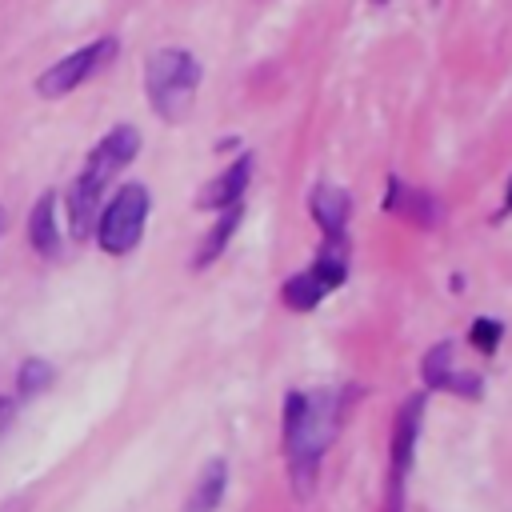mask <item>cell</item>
<instances>
[{"instance_id": "2", "label": "cell", "mask_w": 512, "mask_h": 512, "mask_svg": "<svg viewBox=\"0 0 512 512\" xmlns=\"http://www.w3.org/2000/svg\"><path fill=\"white\" fill-rule=\"evenodd\" d=\"M136 148H140V136H136V128H128V124L112 128V132L92 148L88 164L80 168V176H76V184H72V192H68V220H72V232H76V236H92L96 216H100L104 188H108V180L136 156Z\"/></svg>"}, {"instance_id": "12", "label": "cell", "mask_w": 512, "mask_h": 512, "mask_svg": "<svg viewBox=\"0 0 512 512\" xmlns=\"http://www.w3.org/2000/svg\"><path fill=\"white\" fill-rule=\"evenodd\" d=\"M236 224H240V204H232V208H228V212L220 216V224L212 228V236L204 240V248H200V256H196V264H200V268H204L208 260H216V256L224 252V244L232 240V232H236Z\"/></svg>"}, {"instance_id": "18", "label": "cell", "mask_w": 512, "mask_h": 512, "mask_svg": "<svg viewBox=\"0 0 512 512\" xmlns=\"http://www.w3.org/2000/svg\"><path fill=\"white\" fill-rule=\"evenodd\" d=\"M0 228H4V212H0Z\"/></svg>"}, {"instance_id": "8", "label": "cell", "mask_w": 512, "mask_h": 512, "mask_svg": "<svg viewBox=\"0 0 512 512\" xmlns=\"http://www.w3.org/2000/svg\"><path fill=\"white\" fill-rule=\"evenodd\" d=\"M312 216H316V224L328 232V240L340 244L344 220H348V196H344L340 188H332V184H320V188L312 192Z\"/></svg>"}, {"instance_id": "7", "label": "cell", "mask_w": 512, "mask_h": 512, "mask_svg": "<svg viewBox=\"0 0 512 512\" xmlns=\"http://www.w3.org/2000/svg\"><path fill=\"white\" fill-rule=\"evenodd\" d=\"M420 412H424V396L408 400L400 408V420H396V440H392V476L404 480L408 464H412V448H416V432H420Z\"/></svg>"}, {"instance_id": "15", "label": "cell", "mask_w": 512, "mask_h": 512, "mask_svg": "<svg viewBox=\"0 0 512 512\" xmlns=\"http://www.w3.org/2000/svg\"><path fill=\"white\" fill-rule=\"evenodd\" d=\"M468 336H472V344H476L480 352H492V348L500 344V324H496V320H476Z\"/></svg>"}, {"instance_id": "6", "label": "cell", "mask_w": 512, "mask_h": 512, "mask_svg": "<svg viewBox=\"0 0 512 512\" xmlns=\"http://www.w3.org/2000/svg\"><path fill=\"white\" fill-rule=\"evenodd\" d=\"M248 176H252V156H240L232 168H224L204 192H200V208H232V204H240V196H244V188H248Z\"/></svg>"}, {"instance_id": "5", "label": "cell", "mask_w": 512, "mask_h": 512, "mask_svg": "<svg viewBox=\"0 0 512 512\" xmlns=\"http://www.w3.org/2000/svg\"><path fill=\"white\" fill-rule=\"evenodd\" d=\"M112 56H116V40H112V36L92 40V44L68 52L64 60H56V64L36 80V92H40V96H64V92H72L76 84H84L92 72H100Z\"/></svg>"}, {"instance_id": "16", "label": "cell", "mask_w": 512, "mask_h": 512, "mask_svg": "<svg viewBox=\"0 0 512 512\" xmlns=\"http://www.w3.org/2000/svg\"><path fill=\"white\" fill-rule=\"evenodd\" d=\"M8 416H12V400H4V396H0V432H4V424H8Z\"/></svg>"}, {"instance_id": "17", "label": "cell", "mask_w": 512, "mask_h": 512, "mask_svg": "<svg viewBox=\"0 0 512 512\" xmlns=\"http://www.w3.org/2000/svg\"><path fill=\"white\" fill-rule=\"evenodd\" d=\"M508 204H512V184H508Z\"/></svg>"}, {"instance_id": "4", "label": "cell", "mask_w": 512, "mask_h": 512, "mask_svg": "<svg viewBox=\"0 0 512 512\" xmlns=\"http://www.w3.org/2000/svg\"><path fill=\"white\" fill-rule=\"evenodd\" d=\"M144 220H148V188L144 184H124L108 204L104 212L96 216V240L104 252L112 256H124L136 248L140 232H144Z\"/></svg>"}, {"instance_id": "10", "label": "cell", "mask_w": 512, "mask_h": 512, "mask_svg": "<svg viewBox=\"0 0 512 512\" xmlns=\"http://www.w3.org/2000/svg\"><path fill=\"white\" fill-rule=\"evenodd\" d=\"M28 240H32V248H36L40 256H56L60 232H56V196H52V192L36 200V208H32V216H28Z\"/></svg>"}, {"instance_id": "19", "label": "cell", "mask_w": 512, "mask_h": 512, "mask_svg": "<svg viewBox=\"0 0 512 512\" xmlns=\"http://www.w3.org/2000/svg\"><path fill=\"white\" fill-rule=\"evenodd\" d=\"M376 4H380V0H376Z\"/></svg>"}, {"instance_id": "3", "label": "cell", "mask_w": 512, "mask_h": 512, "mask_svg": "<svg viewBox=\"0 0 512 512\" xmlns=\"http://www.w3.org/2000/svg\"><path fill=\"white\" fill-rule=\"evenodd\" d=\"M196 84H200V64L184 48H160V52L148 56L144 88H148V100H152L156 116L184 120L188 108H192Z\"/></svg>"}, {"instance_id": "11", "label": "cell", "mask_w": 512, "mask_h": 512, "mask_svg": "<svg viewBox=\"0 0 512 512\" xmlns=\"http://www.w3.org/2000/svg\"><path fill=\"white\" fill-rule=\"evenodd\" d=\"M324 284L312 276V272H300V276H292L288 284H284V304L288 308H296V312H308V308H316L320 300H324Z\"/></svg>"}, {"instance_id": "1", "label": "cell", "mask_w": 512, "mask_h": 512, "mask_svg": "<svg viewBox=\"0 0 512 512\" xmlns=\"http://www.w3.org/2000/svg\"><path fill=\"white\" fill-rule=\"evenodd\" d=\"M340 408L344 400L336 392H288L284 400V452H288V472L300 484V492H308L324 448L332 444L336 428H340Z\"/></svg>"}, {"instance_id": "9", "label": "cell", "mask_w": 512, "mask_h": 512, "mask_svg": "<svg viewBox=\"0 0 512 512\" xmlns=\"http://www.w3.org/2000/svg\"><path fill=\"white\" fill-rule=\"evenodd\" d=\"M224 488H228V464L224 460H212L200 480L192 484L188 500H184V512H216V504L224 500Z\"/></svg>"}, {"instance_id": "14", "label": "cell", "mask_w": 512, "mask_h": 512, "mask_svg": "<svg viewBox=\"0 0 512 512\" xmlns=\"http://www.w3.org/2000/svg\"><path fill=\"white\" fill-rule=\"evenodd\" d=\"M48 380H52V368H48V360H24L20 364V376H16V388H20V396H36L40 388H48Z\"/></svg>"}, {"instance_id": "13", "label": "cell", "mask_w": 512, "mask_h": 512, "mask_svg": "<svg viewBox=\"0 0 512 512\" xmlns=\"http://www.w3.org/2000/svg\"><path fill=\"white\" fill-rule=\"evenodd\" d=\"M452 376V344H436L424 360V384L428 388H444V380Z\"/></svg>"}]
</instances>
